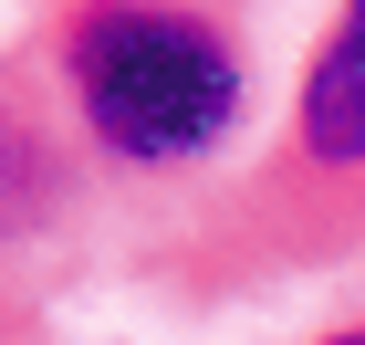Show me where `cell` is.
Instances as JSON below:
<instances>
[{
    "instance_id": "4",
    "label": "cell",
    "mask_w": 365,
    "mask_h": 345,
    "mask_svg": "<svg viewBox=\"0 0 365 345\" xmlns=\"http://www.w3.org/2000/svg\"><path fill=\"white\" fill-rule=\"evenodd\" d=\"M324 345H365V324H355V335H324Z\"/></svg>"
},
{
    "instance_id": "2",
    "label": "cell",
    "mask_w": 365,
    "mask_h": 345,
    "mask_svg": "<svg viewBox=\"0 0 365 345\" xmlns=\"http://www.w3.org/2000/svg\"><path fill=\"white\" fill-rule=\"evenodd\" d=\"M303 157L365 168V0H344V21L324 31V53L303 74Z\"/></svg>"
},
{
    "instance_id": "1",
    "label": "cell",
    "mask_w": 365,
    "mask_h": 345,
    "mask_svg": "<svg viewBox=\"0 0 365 345\" xmlns=\"http://www.w3.org/2000/svg\"><path fill=\"white\" fill-rule=\"evenodd\" d=\"M73 105H84L94 146L125 168H188L240 126V53L230 31L168 0H105L63 42Z\"/></svg>"
},
{
    "instance_id": "3",
    "label": "cell",
    "mask_w": 365,
    "mask_h": 345,
    "mask_svg": "<svg viewBox=\"0 0 365 345\" xmlns=\"http://www.w3.org/2000/svg\"><path fill=\"white\" fill-rule=\"evenodd\" d=\"M0 209H11V157H0Z\"/></svg>"
}]
</instances>
